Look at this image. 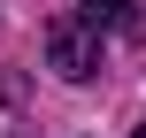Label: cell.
<instances>
[{
	"label": "cell",
	"mask_w": 146,
	"mask_h": 138,
	"mask_svg": "<svg viewBox=\"0 0 146 138\" xmlns=\"http://www.w3.org/2000/svg\"><path fill=\"white\" fill-rule=\"evenodd\" d=\"M131 138H146V123H139V131H131Z\"/></svg>",
	"instance_id": "obj_3"
},
{
	"label": "cell",
	"mask_w": 146,
	"mask_h": 138,
	"mask_svg": "<svg viewBox=\"0 0 146 138\" xmlns=\"http://www.w3.org/2000/svg\"><path fill=\"white\" fill-rule=\"evenodd\" d=\"M46 69L69 77V85H85V77L100 69V31H92L85 15H54V23H46Z\"/></svg>",
	"instance_id": "obj_1"
},
{
	"label": "cell",
	"mask_w": 146,
	"mask_h": 138,
	"mask_svg": "<svg viewBox=\"0 0 146 138\" xmlns=\"http://www.w3.org/2000/svg\"><path fill=\"white\" fill-rule=\"evenodd\" d=\"M77 15L100 31V23H123V15H131V0H77Z\"/></svg>",
	"instance_id": "obj_2"
}]
</instances>
